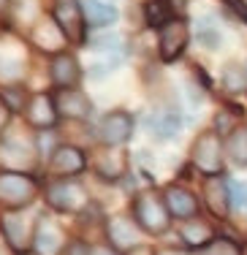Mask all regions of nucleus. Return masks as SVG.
<instances>
[{
	"instance_id": "obj_17",
	"label": "nucleus",
	"mask_w": 247,
	"mask_h": 255,
	"mask_svg": "<svg viewBox=\"0 0 247 255\" xmlns=\"http://www.w3.org/2000/svg\"><path fill=\"white\" fill-rule=\"evenodd\" d=\"M14 44H0V84L8 87V84H22L25 79V54L22 52H14L11 49Z\"/></svg>"
},
{
	"instance_id": "obj_5",
	"label": "nucleus",
	"mask_w": 247,
	"mask_h": 255,
	"mask_svg": "<svg viewBox=\"0 0 247 255\" xmlns=\"http://www.w3.org/2000/svg\"><path fill=\"white\" fill-rule=\"evenodd\" d=\"M27 41L30 46H35L38 52L49 54V57H57V54L68 52V38L63 35V30L57 27V22L52 19L49 11H44V14L35 19V25L27 30Z\"/></svg>"
},
{
	"instance_id": "obj_14",
	"label": "nucleus",
	"mask_w": 247,
	"mask_h": 255,
	"mask_svg": "<svg viewBox=\"0 0 247 255\" xmlns=\"http://www.w3.org/2000/svg\"><path fill=\"white\" fill-rule=\"evenodd\" d=\"M188 41H190V30H188V25H185L182 19H171V22H166V25L160 27V35H158L160 57H163L166 63L177 60L179 54L185 52Z\"/></svg>"
},
{
	"instance_id": "obj_29",
	"label": "nucleus",
	"mask_w": 247,
	"mask_h": 255,
	"mask_svg": "<svg viewBox=\"0 0 247 255\" xmlns=\"http://www.w3.org/2000/svg\"><path fill=\"white\" fill-rule=\"evenodd\" d=\"M204 255H242V253H239V247L234 245L231 239L218 236V239H212L207 247H204Z\"/></svg>"
},
{
	"instance_id": "obj_40",
	"label": "nucleus",
	"mask_w": 247,
	"mask_h": 255,
	"mask_svg": "<svg viewBox=\"0 0 247 255\" xmlns=\"http://www.w3.org/2000/svg\"><path fill=\"white\" fill-rule=\"evenodd\" d=\"M19 255H35V253H33V250H30V253H19Z\"/></svg>"
},
{
	"instance_id": "obj_9",
	"label": "nucleus",
	"mask_w": 247,
	"mask_h": 255,
	"mask_svg": "<svg viewBox=\"0 0 247 255\" xmlns=\"http://www.w3.org/2000/svg\"><path fill=\"white\" fill-rule=\"evenodd\" d=\"M87 168V155L74 144H60L46 160V174L49 179H76Z\"/></svg>"
},
{
	"instance_id": "obj_1",
	"label": "nucleus",
	"mask_w": 247,
	"mask_h": 255,
	"mask_svg": "<svg viewBox=\"0 0 247 255\" xmlns=\"http://www.w3.org/2000/svg\"><path fill=\"white\" fill-rule=\"evenodd\" d=\"M41 196V182L33 174L0 168V209L3 212H25Z\"/></svg>"
},
{
	"instance_id": "obj_33",
	"label": "nucleus",
	"mask_w": 247,
	"mask_h": 255,
	"mask_svg": "<svg viewBox=\"0 0 247 255\" xmlns=\"http://www.w3.org/2000/svg\"><path fill=\"white\" fill-rule=\"evenodd\" d=\"M11 120H14V114H11L8 109H5V103L0 101V138H3V136H5V130L11 128Z\"/></svg>"
},
{
	"instance_id": "obj_20",
	"label": "nucleus",
	"mask_w": 247,
	"mask_h": 255,
	"mask_svg": "<svg viewBox=\"0 0 247 255\" xmlns=\"http://www.w3.org/2000/svg\"><path fill=\"white\" fill-rule=\"evenodd\" d=\"M204 198H207V206L212 209V215H218V217L228 215L231 198H228V185L223 179H218V177L207 179V185H204Z\"/></svg>"
},
{
	"instance_id": "obj_28",
	"label": "nucleus",
	"mask_w": 247,
	"mask_h": 255,
	"mask_svg": "<svg viewBox=\"0 0 247 255\" xmlns=\"http://www.w3.org/2000/svg\"><path fill=\"white\" fill-rule=\"evenodd\" d=\"M228 147H231L234 160H237L239 166H247V130H234Z\"/></svg>"
},
{
	"instance_id": "obj_32",
	"label": "nucleus",
	"mask_w": 247,
	"mask_h": 255,
	"mask_svg": "<svg viewBox=\"0 0 247 255\" xmlns=\"http://www.w3.org/2000/svg\"><path fill=\"white\" fill-rule=\"evenodd\" d=\"M63 255H93V247L82 239H74V242H68V247H65Z\"/></svg>"
},
{
	"instance_id": "obj_13",
	"label": "nucleus",
	"mask_w": 247,
	"mask_h": 255,
	"mask_svg": "<svg viewBox=\"0 0 247 255\" xmlns=\"http://www.w3.org/2000/svg\"><path fill=\"white\" fill-rule=\"evenodd\" d=\"M55 109L60 120H87L93 114V101L82 93V90L71 87V90H55Z\"/></svg>"
},
{
	"instance_id": "obj_38",
	"label": "nucleus",
	"mask_w": 247,
	"mask_h": 255,
	"mask_svg": "<svg viewBox=\"0 0 247 255\" xmlns=\"http://www.w3.org/2000/svg\"><path fill=\"white\" fill-rule=\"evenodd\" d=\"M93 255H117V250H109V247H93Z\"/></svg>"
},
{
	"instance_id": "obj_24",
	"label": "nucleus",
	"mask_w": 247,
	"mask_h": 255,
	"mask_svg": "<svg viewBox=\"0 0 247 255\" xmlns=\"http://www.w3.org/2000/svg\"><path fill=\"white\" fill-rule=\"evenodd\" d=\"M149 130H155L158 138H171L179 130V117L174 112H158L155 117H149Z\"/></svg>"
},
{
	"instance_id": "obj_6",
	"label": "nucleus",
	"mask_w": 247,
	"mask_h": 255,
	"mask_svg": "<svg viewBox=\"0 0 247 255\" xmlns=\"http://www.w3.org/2000/svg\"><path fill=\"white\" fill-rule=\"evenodd\" d=\"M49 14L57 22V27L63 30V35L68 38V44L74 46L87 44V22H84L79 0H57Z\"/></svg>"
},
{
	"instance_id": "obj_16",
	"label": "nucleus",
	"mask_w": 247,
	"mask_h": 255,
	"mask_svg": "<svg viewBox=\"0 0 247 255\" xmlns=\"http://www.w3.org/2000/svg\"><path fill=\"white\" fill-rule=\"evenodd\" d=\"M106 236L112 242V250H133L138 247V226L128 217H112L106 220Z\"/></svg>"
},
{
	"instance_id": "obj_10",
	"label": "nucleus",
	"mask_w": 247,
	"mask_h": 255,
	"mask_svg": "<svg viewBox=\"0 0 247 255\" xmlns=\"http://www.w3.org/2000/svg\"><path fill=\"white\" fill-rule=\"evenodd\" d=\"M33 226H35V220L27 223L22 217V212H3L0 215V234L8 242L14 255L30 253V247H33Z\"/></svg>"
},
{
	"instance_id": "obj_21",
	"label": "nucleus",
	"mask_w": 247,
	"mask_h": 255,
	"mask_svg": "<svg viewBox=\"0 0 247 255\" xmlns=\"http://www.w3.org/2000/svg\"><path fill=\"white\" fill-rule=\"evenodd\" d=\"M125 166H128V163H125L123 152H101L93 163L95 174L104 177V179H120L125 174Z\"/></svg>"
},
{
	"instance_id": "obj_19",
	"label": "nucleus",
	"mask_w": 247,
	"mask_h": 255,
	"mask_svg": "<svg viewBox=\"0 0 247 255\" xmlns=\"http://www.w3.org/2000/svg\"><path fill=\"white\" fill-rule=\"evenodd\" d=\"M82 14H84V22L87 27H95V30H106L117 22L120 11L114 8L112 3H104V0H82Z\"/></svg>"
},
{
	"instance_id": "obj_25",
	"label": "nucleus",
	"mask_w": 247,
	"mask_h": 255,
	"mask_svg": "<svg viewBox=\"0 0 247 255\" xmlns=\"http://www.w3.org/2000/svg\"><path fill=\"white\" fill-rule=\"evenodd\" d=\"M144 14H147V22L152 27H163L166 22H171V3L168 0H149Z\"/></svg>"
},
{
	"instance_id": "obj_36",
	"label": "nucleus",
	"mask_w": 247,
	"mask_h": 255,
	"mask_svg": "<svg viewBox=\"0 0 247 255\" xmlns=\"http://www.w3.org/2000/svg\"><path fill=\"white\" fill-rule=\"evenodd\" d=\"M125 255H152V250H149V247H144V245H138V247H133V250H128Z\"/></svg>"
},
{
	"instance_id": "obj_31",
	"label": "nucleus",
	"mask_w": 247,
	"mask_h": 255,
	"mask_svg": "<svg viewBox=\"0 0 247 255\" xmlns=\"http://www.w3.org/2000/svg\"><path fill=\"white\" fill-rule=\"evenodd\" d=\"M215 128H218V136H220V133H234V128H237V114L220 112L218 120H215Z\"/></svg>"
},
{
	"instance_id": "obj_7",
	"label": "nucleus",
	"mask_w": 247,
	"mask_h": 255,
	"mask_svg": "<svg viewBox=\"0 0 247 255\" xmlns=\"http://www.w3.org/2000/svg\"><path fill=\"white\" fill-rule=\"evenodd\" d=\"M68 247L65 228L52 215H38L33 226V250L35 255H63Z\"/></svg>"
},
{
	"instance_id": "obj_34",
	"label": "nucleus",
	"mask_w": 247,
	"mask_h": 255,
	"mask_svg": "<svg viewBox=\"0 0 247 255\" xmlns=\"http://www.w3.org/2000/svg\"><path fill=\"white\" fill-rule=\"evenodd\" d=\"M11 3H14V0H0V22H3V25L11 22Z\"/></svg>"
},
{
	"instance_id": "obj_35",
	"label": "nucleus",
	"mask_w": 247,
	"mask_h": 255,
	"mask_svg": "<svg viewBox=\"0 0 247 255\" xmlns=\"http://www.w3.org/2000/svg\"><path fill=\"white\" fill-rule=\"evenodd\" d=\"M226 3H228V5H231V8H234V11H237V14H239V16H245V19H247V5L242 3V0H226Z\"/></svg>"
},
{
	"instance_id": "obj_26",
	"label": "nucleus",
	"mask_w": 247,
	"mask_h": 255,
	"mask_svg": "<svg viewBox=\"0 0 247 255\" xmlns=\"http://www.w3.org/2000/svg\"><path fill=\"white\" fill-rule=\"evenodd\" d=\"M60 147V141H57V136H55V130H41V133H35V149H38V160H49L52 152Z\"/></svg>"
},
{
	"instance_id": "obj_37",
	"label": "nucleus",
	"mask_w": 247,
	"mask_h": 255,
	"mask_svg": "<svg viewBox=\"0 0 247 255\" xmlns=\"http://www.w3.org/2000/svg\"><path fill=\"white\" fill-rule=\"evenodd\" d=\"M0 255H14V253H11V247H8V242L3 239V234H0Z\"/></svg>"
},
{
	"instance_id": "obj_2",
	"label": "nucleus",
	"mask_w": 247,
	"mask_h": 255,
	"mask_svg": "<svg viewBox=\"0 0 247 255\" xmlns=\"http://www.w3.org/2000/svg\"><path fill=\"white\" fill-rule=\"evenodd\" d=\"M35 163H38L35 133H27V136L22 138V128H19V130L8 128V130H5V136L0 138V168L33 174Z\"/></svg>"
},
{
	"instance_id": "obj_3",
	"label": "nucleus",
	"mask_w": 247,
	"mask_h": 255,
	"mask_svg": "<svg viewBox=\"0 0 247 255\" xmlns=\"http://www.w3.org/2000/svg\"><path fill=\"white\" fill-rule=\"evenodd\" d=\"M41 193L49 209L63 215H82L90 206V193L79 179H46V185H41Z\"/></svg>"
},
{
	"instance_id": "obj_39",
	"label": "nucleus",
	"mask_w": 247,
	"mask_h": 255,
	"mask_svg": "<svg viewBox=\"0 0 247 255\" xmlns=\"http://www.w3.org/2000/svg\"><path fill=\"white\" fill-rule=\"evenodd\" d=\"M155 255H182L179 250H160V253H155Z\"/></svg>"
},
{
	"instance_id": "obj_23",
	"label": "nucleus",
	"mask_w": 247,
	"mask_h": 255,
	"mask_svg": "<svg viewBox=\"0 0 247 255\" xmlns=\"http://www.w3.org/2000/svg\"><path fill=\"white\" fill-rule=\"evenodd\" d=\"M179 236H182V242H185L188 247H207L209 242L215 239L212 228H209L207 223H198V220L185 223L182 231H179Z\"/></svg>"
},
{
	"instance_id": "obj_11",
	"label": "nucleus",
	"mask_w": 247,
	"mask_h": 255,
	"mask_svg": "<svg viewBox=\"0 0 247 255\" xmlns=\"http://www.w3.org/2000/svg\"><path fill=\"white\" fill-rule=\"evenodd\" d=\"M193 163H196L198 171L209 174V177H215L220 171L223 168V144H220L218 133H201L196 138V144H193Z\"/></svg>"
},
{
	"instance_id": "obj_4",
	"label": "nucleus",
	"mask_w": 247,
	"mask_h": 255,
	"mask_svg": "<svg viewBox=\"0 0 247 255\" xmlns=\"http://www.w3.org/2000/svg\"><path fill=\"white\" fill-rule=\"evenodd\" d=\"M133 223L138 231H147L152 236H160L168 231V209L166 201L155 190H144L133 198Z\"/></svg>"
},
{
	"instance_id": "obj_18",
	"label": "nucleus",
	"mask_w": 247,
	"mask_h": 255,
	"mask_svg": "<svg viewBox=\"0 0 247 255\" xmlns=\"http://www.w3.org/2000/svg\"><path fill=\"white\" fill-rule=\"evenodd\" d=\"M163 201H166L168 215L182 217V220H190V217H196V212H198V198L193 196L190 190H185V187H177V185L166 187Z\"/></svg>"
},
{
	"instance_id": "obj_8",
	"label": "nucleus",
	"mask_w": 247,
	"mask_h": 255,
	"mask_svg": "<svg viewBox=\"0 0 247 255\" xmlns=\"http://www.w3.org/2000/svg\"><path fill=\"white\" fill-rule=\"evenodd\" d=\"M22 123H25L30 130H35V133L55 130L60 117H57L52 93H30V101H27L25 112H22Z\"/></svg>"
},
{
	"instance_id": "obj_30",
	"label": "nucleus",
	"mask_w": 247,
	"mask_h": 255,
	"mask_svg": "<svg viewBox=\"0 0 247 255\" xmlns=\"http://www.w3.org/2000/svg\"><path fill=\"white\" fill-rule=\"evenodd\" d=\"M87 44H95V49L114 52V49H120V44H123V35H117V33H112V35H98V38H87Z\"/></svg>"
},
{
	"instance_id": "obj_12",
	"label": "nucleus",
	"mask_w": 247,
	"mask_h": 255,
	"mask_svg": "<svg viewBox=\"0 0 247 255\" xmlns=\"http://www.w3.org/2000/svg\"><path fill=\"white\" fill-rule=\"evenodd\" d=\"M98 136L106 147H123L130 136H133V117L123 109L109 112L98 125Z\"/></svg>"
},
{
	"instance_id": "obj_27",
	"label": "nucleus",
	"mask_w": 247,
	"mask_h": 255,
	"mask_svg": "<svg viewBox=\"0 0 247 255\" xmlns=\"http://www.w3.org/2000/svg\"><path fill=\"white\" fill-rule=\"evenodd\" d=\"M223 87L228 93H242V90H247V74L239 65H228L226 76H223Z\"/></svg>"
},
{
	"instance_id": "obj_22",
	"label": "nucleus",
	"mask_w": 247,
	"mask_h": 255,
	"mask_svg": "<svg viewBox=\"0 0 247 255\" xmlns=\"http://www.w3.org/2000/svg\"><path fill=\"white\" fill-rule=\"evenodd\" d=\"M0 101L5 103V109H8L14 117H22V112H25L27 101H30V90L25 84H8V87H0Z\"/></svg>"
},
{
	"instance_id": "obj_15",
	"label": "nucleus",
	"mask_w": 247,
	"mask_h": 255,
	"mask_svg": "<svg viewBox=\"0 0 247 255\" xmlns=\"http://www.w3.org/2000/svg\"><path fill=\"white\" fill-rule=\"evenodd\" d=\"M82 79V65L71 52H63L49 60V82L55 90H71Z\"/></svg>"
}]
</instances>
